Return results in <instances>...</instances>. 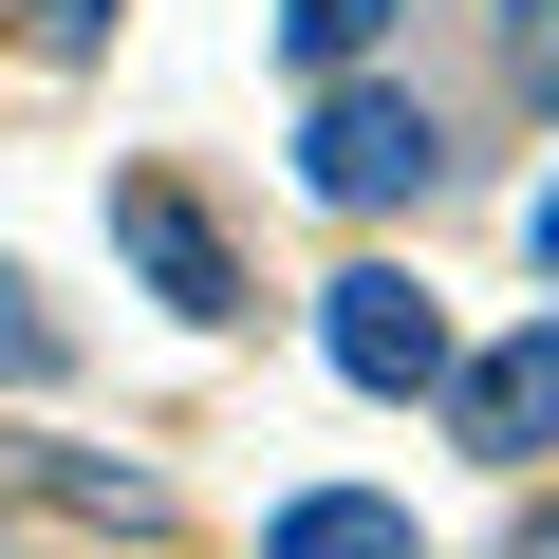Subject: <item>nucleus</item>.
Segmentation results:
<instances>
[{
	"instance_id": "nucleus-3",
	"label": "nucleus",
	"mask_w": 559,
	"mask_h": 559,
	"mask_svg": "<svg viewBox=\"0 0 559 559\" xmlns=\"http://www.w3.org/2000/svg\"><path fill=\"white\" fill-rule=\"evenodd\" d=\"M112 242H131V280H150L168 318H242V261H224V224H205L168 168H131V187H112Z\"/></svg>"
},
{
	"instance_id": "nucleus-11",
	"label": "nucleus",
	"mask_w": 559,
	"mask_h": 559,
	"mask_svg": "<svg viewBox=\"0 0 559 559\" xmlns=\"http://www.w3.org/2000/svg\"><path fill=\"white\" fill-rule=\"evenodd\" d=\"M522 242H540V280H559V168H540V187H522Z\"/></svg>"
},
{
	"instance_id": "nucleus-5",
	"label": "nucleus",
	"mask_w": 559,
	"mask_h": 559,
	"mask_svg": "<svg viewBox=\"0 0 559 559\" xmlns=\"http://www.w3.org/2000/svg\"><path fill=\"white\" fill-rule=\"evenodd\" d=\"M261 559H429V522L373 503V485H299V503L261 522Z\"/></svg>"
},
{
	"instance_id": "nucleus-6",
	"label": "nucleus",
	"mask_w": 559,
	"mask_h": 559,
	"mask_svg": "<svg viewBox=\"0 0 559 559\" xmlns=\"http://www.w3.org/2000/svg\"><path fill=\"white\" fill-rule=\"evenodd\" d=\"M0 466H20L38 503H75V522H112V540H150V522H168V485H150V466H112V448H0Z\"/></svg>"
},
{
	"instance_id": "nucleus-12",
	"label": "nucleus",
	"mask_w": 559,
	"mask_h": 559,
	"mask_svg": "<svg viewBox=\"0 0 559 559\" xmlns=\"http://www.w3.org/2000/svg\"><path fill=\"white\" fill-rule=\"evenodd\" d=\"M503 559H559V522H522V540H503Z\"/></svg>"
},
{
	"instance_id": "nucleus-10",
	"label": "nucleus",
	"mask_w": 559,
	"mask_h": 559,
	"mask_svg": "<svg viewBox=\"0 0 559 559\" xmlns=\"http://www.w3.org/2000/svg\"><path fill=\"white\" fill-rule=\"evenodd\" d=\"M38 38H57V57H94V38H112V0H38Z\"/></svg>"
},
{
	"instance_id": "nucleus-7",
	"label": "nucleus",
	"mask_w": 559,
	"mask_h": 559,
	"mask_svg": "<svg viewBox=\"0 0 559 559\" xmlns=\"http://www.w3.org/2000/svg\"><path fill=\"white\" fill-rule=\"evenodd\" d=\"M392 20H411V0H280V57H299V75H355Z\"/></svg>"
},
{
	"instance_id": "nucleus-2",
	"label": "nucleus",
	"mask_w": 559,
	"mask_h": 559,
	"mask_svg": "<svg viewBox=\"0 0 559 559\" xmlns=\"http://www.w3.org/2000/svg\"><path fill=\"white\" fill-rule=\"evenodd\" d=\"M318 355L355 373V392H448L466 355H448V299H429V280H392V261H355V280H318Z\"/></svg>"
},
{
	"instance_id": "nucleus-9",
	"label": "nucleus",
	"mask_w": 559,
	"mask_h": 559,
	"mask_svg": "<svg viewBox=\"0 0 559 559\" xmlns=\"http://www.w3.org/2000/svg\"><path fill=\"white\" fill-rule=\"evenodd\" d=\"M503 75H522V94L559 112V0H522V20H503Z\"/></svg>"
},
{
	"instance_id": "nucleus-4",
	"label": "nucleus",
	"mask_w": 559,
	"mask_h": 559,
	"mask_svg": "<svg viewBox=\"0 0 559 559\" xmlns=\"http://www.w3.org/2000/svg\"><path fill=\"white\" fill-rule=\"evenodd\" d=\"M448 429H466L485 466H540V448H559V318H522L503 355H466V373H448Z\"/></svg>"
},
{
	"instance_id": "nucleus-8",
	"label": "nucleus",
	"mask_w": 559,
	"mask_h": 559,
	"mask_svg": "<svg viewBox=\"0 0 559 559\" xmlns=\"http://www.w3.org/2000/svg\"><path fill=\"white\" fill-rule=\"evenodd\" d=\"M57 373H75V336L38 318V280H20V261H0V392H57Z\"/></svg>"
},
{
	"instance_id": "nucleus-1",
	"label": "nucleus",
	"mask_w": 559,
	"mask_h": 559,
	"mask_svg": "<svg viewBox=\"0 0 559 559\" xmlns=\"http://www.w3.org/2000/svg\"><path fill=\"white\" fill-rule=\"evenodd\" d=\"M299 187L318 205H429L448 187V131H429V94H392V75H318V112H299Z\"/></svg>"
}]
</instances>
